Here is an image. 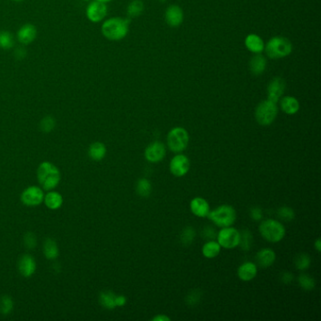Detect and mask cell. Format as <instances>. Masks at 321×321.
Listing matches in <instances>:
<instances>
[{
  "mask_svg": "<svg viewBox=\"0 0 321 321\" xmlns=\"http://www.w3.org/2000/svg\"><path fill=\"white\" fill-rule=\"evenodd\" d=\"M129 19L112 17L107 19L101 27L103 36L106 39L117 42L128 36L129 31Z\"/></svg>",
  "mask_w": 321,
  "mask_h": 321,
  "instance_id": "obj_1",
  "label": "cell"
},
{
  "mask_svg": "<svg viewBox=\"0 0 321 321\" xmlns=\"http://www.w3.org/2000/svg\"><path fill=\"white\" fill-rule=\"evenodd\" d=\"M38 181L46 191H52L61 182V172L51 162H43L37 171Z\"/></svg>",
  "mask_w": 321,
  "mask_h": 321,
  "instance_id": "obj_2",
  "label": "cell"
},
{
  "mask_svg": "<svg viewBox=\"0 0 321 321\" xmlns=\"http://www.w3.org/2000/svg\"><path fill=\"white\" fill-rule=\"evenodd\" d=\"M264 50L269 59L278 60L290 55L293 50V46L287 38L276 36L266 43Z\"/></svg>",
  "mask_w": 321,
  "mask_h": 321,
  "instance_id": "obj_3",
  "label": "cell"
},
{
  "mask_svg": "<svg viewBox=\"0 0 321 321\" xmlns=\"http://www.w3.org/2000/svg\"><path fill=\"white\" fill-rule=\"evenodd\" d=\"M259 232L266 241L276 243L285 238V228L278 220L268 219L262 221L259 225Z\"/></svg>",
  "mask_w": 321,
  "mask_h": 321,
  "instance_id": "obj_4",
  "label": "cell"
},
{
  "mask_svg": "<svg viewBox=\"0 0 321 321\" xmlns=\"http://www.w3.org/2000/svg\"><path fill=\"white\" fill-rule=\"evenodd\" d=\"M208 219L212 220L219 227L232 226L237 220V212L235 208L228 204L220 205L213 211H209L207 215Z\"/></svg>",
  "mask_w": 321,
  "mask_h": 321,
  "instance_id": "obj_5",
  "label": "cell"
},
{
  "mask_svg": "<svg viewBox=\"0 0 321 321\" xmlns=\"http://www.w3.org/2000/svg\"><path fill=\"white\" fill-rule=\"evenodd\" d=\"M278 114L277 104L266 99L258 104L256 110V119L257 123L263 127L271 125Z\"/></svg>",
  "mask_w": 321,
  "mask_h": 321,
  "instance_id": "obj_6",
  "label": "cell"
},
{
  "mask_svg": "<svg viewBox=\"0 0 321 321\" xmlns=\"http://www.w3.org/2000/svg\"><path fill=\"white\" fill-rule=\"evenodd\" d=\"M190 141V136L183 128L172 129L167 137V143L170 150L174 153H181L187 149Z\"/></svg>",
  "mask_w": 321,
  "mask_h": 321,
  "instance_id": "obj_7",
  "label": "cell"
},
{
  "mask_svg": "<svg viewBox=\"0 0 321 321\" xmlns=\"http://www.w3.org/2000/svg\"><path fill=\"white\" fill-rule=\"evenodd\" d=\"M217 239L220 247L224 249L236 248L239 245L240 233L232 226L224 227L219 232Z\"/></svg>",
  "mask_w": 321,
  "mask_h": 321,
  "instance_id": "obj_8",
  "label": "cell"
},
{
  "mask_svg": "<svg viewBox=\"0 0 321 321\" xmlns=\"http://www.w3.org/2000/svg\"><path fill=\"white\" fill-rule=\"evenodd\" d=\"M108 14L107 3L97 0L91 1L86 8V16L92 23H99L106 18Z\"/></svg>",
  "mask_w": 321,
  "mask_h": 321,
  "instance_id": "obj_9",
  "label": "cell"
},
{
  "mask_svg": "<svg viewBox=\"0 0 321 321\" xmlns=\"http://www.w3.org/2000/svg\"><path fill=\"white\" fill-rule=\"evenodd\" d=\"M45 193L39 187H29L21 195V201L28 206H36L44 202Z\"/></svg>",
  "mask_w": 321,
  "mask_h": 321,
  "instance_id": "obj_10",
  "label": "cell"
},
{
  "mask_svg": "<svg viewBox=\"0 0 321 321\" xmlns=\"http://www.w3.org/2000/svg\"><path fill=\"white\" fill-rule=\"evenodd\" d=\"M191 168V161L189 157L179 154L175 156L170 164V170L171 173L176 177H182L184 175H187Z\"/></svg>",
  "mask_w": 321,
  "mask_h": 321,
  "instance_id": "obj_11",
  "label": "cell"
},
{
  "mask_svg": "<svg viewBox=\"0 0 321 321\" xmlns=\"http://www.w3.org/2000/svg\"><path fill=\"white\" fill-rule=\"evenodd\" d=\"M285 90V80L280 76L274 77L267 86V99L277 104L282 98Z\"/></svg>",
  "mask_w": 321,
  "mask_h": 321,
  "instance_id": "obj_12",
  "label": "cell"
},
{
  "mask_svg": "<svg viewBox=\"0 0 321 321\" xmlns=\"http://www.w3.org/2000/svg\"><path fill=\"white\" fill-rule=\"evenodd\" d=\"M38 31L37 28L31 23L24 24L16 33V38L22 46H28L36 40Z\"/></svg>",
  "mask_w": 321,
  "mask_h": 321,
  "instance_id": "obj_13",
  "label": "cell"
},
{
  "mask_svg": "<svg viewBox=\"0 0 321 321\" xmlns=\"http://www.w3.org/2000/svg\"><path fill=\"white\" fill-rule=\"evenodd\" d=\"M166 156L165 145L162 142L155 141L147 146L144 156L149 162L156 163L161 161Z\"/></svg>",
  "mask_w": 321,
  "mask_h": 321,
  "instance_id": "obj_14",
  "label": "cell"
},
{
  "mask_svg": "<svg viewBox=\"0 0 321 321\" xmlns=\"http://www.w3.org/2000/svg\"><path fill=\"white\" fill-rule=\"evenodd\" d=\"M165 20L167 24L172 27H179L184 21L183 9L177 5H171L166 9Z\"/></svg>",
  "mask_w": 321,
  "mask_h": 321,
  "instance_id": "obj_15",
  "label": "cell"
},
{
  "mask_svg": "<svg viewBox=\"0 0 321 321\" xmlns=\"http://www.w3.org/2000/svg\"><path fill=\"white\" fill-rule=\"evenodd\" d=\"M36 267V261L31 256L25 255L20 258L18 262V269L21 275L26 278L31 277L35 273Z\"/></svg>",
  "mask_w": 321,
  "mask_h": 321,
  "instance_id": "obj_16",
  "label": "cell"
},
{
  "mask_svg": "<svg viewBox=\"0 0 321 321\" xmlns=\"http://www.w3.org/2000/svg\"><path fill=\"white\" fill-rule=\"evenodd\" d=\"M191 210L195 216L199 218L207 217L208 213L210 211L209 203L203 198L196 197L191 202Z\"/></svg>",
  "mask_w": 321,
  "mask_h": 321,
  "instance_id": "obj_17",
  "label": "cell"
},
{
  "mask_svg": "<svg viewBox=\"0 0 321 321\" xmlns=\"http://www.w3.org/2000/svg\"><path fill=\"white\" fill-rule=\"evenodd\" d=\"M257 274V266L253 262L243 263L241 266H239V270H238V275H239V279L244 282L252 281L253 279L256 278Z\"/></svg>",
  "mask_w": 321,
  "mask_h": 321,
  "instance_id": "obj_18",
  "label": "cell"
},
{
  "mask_svg": "<svg viewBox=\"0 0 321 321\" xmlns=\"http://www.w3.org/2000/svg\"><path fill=\"white\" fill-rule=\"evenodd\" d=\"M257 260L259 266L266 268L275 262V253L271 249H263L257 253Z\"/></svg>",
  "mask_w": 321,
  "mask_h": 321,
  "instance_id": "obj_19",
  "label": "cell"
},
{
  "mask_svg": "<svg viewBox=\"0 0 321 321\" xmlns=\"http://www.w3.org/2000/svg\"><path fill=\"white\" fill-rule=\"evenodd\" d=\"M266 68V60L261 53L252 57L250 61V70L253 74L259 75L265 72Z\"/></svg>",
  "mask_w": 321,
  "mask_h": 321,
  "instance_id": "obj_20",
  "label": "cell"
},
{
  "mask_svg": "<svg viewBox=\"0 0 321 321\" xmlns=\"http://www.w3.org/2000/svg\"><path fill=\"white\" fill-rule=\"evenodd\" d=\"M245 46L248 48L249 51H251L252 53H255V54L261 53L265 48V44H264L262 38L258 36L257 34H250L246 37Z\"/></svg>",
  "mask_w": 321,
  "mask_h": 321,
  "instance_id": "obj_21",
  "label": "cell"
},
{
  "mask_svg": "<svg viewBox=\"0 0 321 321\" xmlns=\"http://www.w3.org/2000/svg\"><path fill=\"white\" fill-rule=\"evenodd\" d=\"M281 109L286 114L294 115L300 110V103L293 96H285L281 98Z\"/></svg>",
  "mask_w": 321,
  "mask_h": 321,
  "instance_id": "obj_22",
  "label": "cell"
},
{
  "mask_svg": "<svg viewBox=\"0 0 321 321\" xmlns=\"http://www.w3.org/2000/svg\"><path fill=\"white\" fill-rule=\"evenodd\" d=\"M44 202L49 209L56 210V209H59L63 205L64 198L60 193H57V192H50L45 195Z\"/></svg>",
  "mask_w": 321,
  "mask_h": 321,
  "instance_id": "obj_23",
  "label": "cell"
},
{
  "mask_svg": "<svg viewBox=\"0 0 321 321\" xmlns=\"http://www.w3.org/2000/svg\"><path fill=\"white\" fill-rule=\"evenodd\" d=\"M89 156L94 161H100L107 155L106 145L102 142H94L89 148Z\"/></svg>",
  "mask_w": 321,
  "mask_h": 321,
  "instance_id": "obj_24",
  "label": "cell"
},
{
  "mask_svg": "<svg viewBox=\"0 0 321 321\" xmlns=\"http://www.w3.org/2000/svg\"><path fill=\"white\" fill-rule=\"evenodd\" d=\"M220 245L218 241L209 240L202 246V253L206 258H215L220 253Z\"/></svg>",
  "mask_w": 321,
  "mask_h": 321,
  "instance_id": "obj_25",
  "label": "cell"
},
{
  "mask_svg": "<svg viewBox=\"0 0 321 321\" xmlns=\"http://www.w3.org/2000/svg\"><path fill=\"white\" fill-rule=\"evenodd\" d=\"M44 255L49 260H55L60 255L59 247L55 240L47 239L44 243Z\"/></svg>",
  "mask_w": 321,
  "mask_h": 321,
  "instance_id": "obj_26",
  "label": "cell"
},
{
  "mask_svg": "<svg viewBox=\"0 0 321 321\" xmlns=\"http://www.w3.org/2000/svg\"><path fill=\"white\" fill-rule=\"evenodd\" d=\"M15 46V39L11 32L8 30H0V48L9 50Z\"/></svg>",
  "mask_w": 321,
  "mask_h": 321,
  "instance_id": "obj_27",
  "label": "cell"
},
{
  "mask_svg": "<svg viewBox=\"0 0 321 321\" xmlns=\"http://www.w3.org/2000/svg\"><path fill=\"white\" fill-rule=\"evenodd\" d=\"M144 10V4L141 0H133L128 6L127 13L130 18H137Z\"/></svg>",
  "mask_w": 321,
  "mask_h": 321,
  "instance_id": "obj_28",
  "label": "cell"
},
{
  "mask_svg": "<svg viewBox=\"0 0 321 321\" xmlns=\"http://www.w3.org/2000/svg\"><path fill=\"white\" fill-rule=\"evenodd\" d=\"M115 298H116V295L112 291H103L100 294L99 301L104 308L112 310L117 307L116 303H115Z\"/></svg>",
  "mask_w": 321,
  "mask_h": 321,
  "instance_id": "obj_29",
  "label": "cell"
},
{
  "mask_svg": "<svg viewBox=\"0 0 321 321\" xmlns=\"http://www.w3.org/2000/svg\"><path fill=\"white\" fill-rule=\"evenodd\" d=\"M136 191L139 196L148 197L152 193V185L146 178L139 179L136 186Z\"/></svg>",
  "mask_w": 321,
  "mask_h": 321,
  "instance_id": "obj_30",
  "label": "cell"
},
{
  "mask_svg": "<svg viewBox=\"0 0 321 321\" xmlns=\"http://www.w3.org/2000/svg\"><path fill=\"white\" fill-rule=\"evenodd\" d=\"M194 239H195V230L193 229V227L189 226V227H186L182 231L181 236H180V240L183 245L185 246L191 245Z\"/></svg>",
  "mask_w": 321,
  "mask_h": 321,
  "instance_id": "obj_31",
  "label": "cell"
},
{
  "mask_svg": "<svg viewBox=\"0 0 321 321\" xmlns=\"http://www.w3.org/2000/svg\"><path fill=\"white\" fill-rule=\"evenodd\" d=\"M13 309V301L9 296H3L0 299V313L3 315H9Z\"/></svg>",
  "mask_w": 321,
  "mask_h": 321,
  "instance_id": "obj_32",
  "label": "cell"
},
{
  "mask_svg": "<svg viewBox=\"0 0 321 321\" xmlns=\"http://www.w3.org/2000/svg\"><path fill=\"white\" fill-rule=\"evenodd\" d=\"M311 265V258L306 254H301L295 260V266L300 270H305Z\"/></svg>",
  "mask_w": 321,
  "mask_h": 321,
  "instance_id": "obj_33",
  "label": "cell"
},
{
  "mask_svg": "<svg viewBox=\"0 0 321 321\" xmlns=\"http://www.w3.org/2000/svg\"><path fill=\"white\" fill-rule=\"evenodd\" d=\"M299 284L304 290L311 291L316 286V282L312 277L307 274H302L299 277Z\"/></svg>",
  "mask_w": 321,
  "mask_h": 321,
  "instance_id": "obj_34",
  "label": "cell"
},
{
  "mask_svg": "<svg viewBox=\"0 0 321 321\" xmlns=\"http://www.w3.org/2000/svg\"><path fill=\"white\" fill-rule=\"evenodd\" d=\"M252 242H253L252 234L250 233V231H248V230H244L240 234V241H239L240 247L244 251H249L252 247Z\"/></svg>",
  "mask_w": 321,
  "mask_h": 321,
  "instance_id": "obj_35",
  "label": "cell"
},
{
  "mask_svg": "<svg viewBox=\"0 0 321 321\" xmlns=\"http://www.w3.org/2000/svg\"><path fill=\"white\" fill-rule=\"evenodd\" d=\"M56 120L52 116H46L44 117L40 123V128L45 133H50L53 129L55 128Z\"/></svg>",
  "mask_w": 321,
  "mask_h": 321,
  "instance_id": "obj_36",
  "label": "cell"
},
{
  "mask_svg": "<svg viewBox=\"0 0 321 321\" xmlns=\"http://www.w3.org/2000/svg\"><path fill=\"white\" fill-rule=\"evenodd\" d=\"M278 217L285 221H290L295 218V213L291 207L283 206L278 210Z\"/></svg>",
  "mask_w": 321,
  "mask_h": 321,
  "instance_id": "obj_37",
  "label": "cell"
},
{
  "mask_svg": "<svg viewBox=\"0 0 321 321\" xmlns=\"http://www.w3.org/2000/svg\"><path fill=\"white\" fill-rule=\"evenodd\" d=\"M202 297V293L200 290H193L191 293L188 295L186 302L190 306H195L197 303H199Z\"/></svg>",
  "mask_w": 321,
  "mask_h": 321,
  "instance_id": "obj_38",
  "label": "cell"
},
{
  "mask_svg": "<svg viewBox=\"0 0 321 321\" xmlns=\"http://www.w3.org/2000/svg\"><path fill=\"white\" fill-rule=\"evenodd\" d=\"M24 241H25V244H26V246H27L28 249H34L36 247V237H35V235H34V234H32V233H28V234L25 236Z\"/></svg>",
  "mask_w": 321,
  "mask_h": 321,
  "instance_id": "obj_39",
  "label": "cell"
},
{
  "mask_svg": "<svg viewBox=\"0 0 321 321\" xmlns=\"http://www.w3.org/2000/svg\"><path fill=\"white\" fill-rule=\"evenodd\" d=\"M202 236L205 239L213 240L217 237V234L215 232V229L212 228L211 226H205L202 230Z\"/></svg>",
  "mask_w": 321,
  "mask_h": 321,
  "instance_id": "obj_40",
  "label": "cell"
},
{
  "mask_svg": "<svg viewBox=\"0 0 321 321\" xmlns=\"http://www.w3.org/2000/svg\"><path fill=\"white\" fill-rule=\"evenodd\" d=\"M26 56H27V50H26V48L24 46H18V47L15 48V50H14V57L17 60H22Z\"/></svg>",
  "mask_w": 321,
  "mask_h": 321,
  "instance_id": "obj_41",
  "label": "cell"
},
{
  "mask_svg": "<svg viewBox=\"0 0 321 321\" xmlns=\"http://www.w3.org/2000/svg\"><path fill=\"white\" fill-rule=\"evenodd\" d=\"M251 217L252 219L255 220H260L263 217V212L261 210V208L259 207H255L251 210Z\"/></svg>",
  "mask_w": 321,
  "mask_h": 321,
  "instance_id": "obj_42",
  "label": "cell"
},
{
  "mask_svg": "<svg viewBox=\"0 0 321 321\" xmlns=\"http://www.w3.org/2000/svg\"><path fill=\"white\" fill-rule=\"evenodd\" d=\"M281 280H282V282L284 284L288 285L289 283H291L293 281V274L290 273V272H285L281 277Z\"/></svg>",
  "mask_w": 321,
  "mask_h": 321,
  "instance_id": "obj_43",
  "label": "cell"
},
{
  "mask_svg": "<svg viewBox=\"0 0 321 321\" xmlns=\"http://www.w3.org/2000/svg\"><path fill=\"white\" fill-rule=\"evenodd\" d=\"M115 303H116V306L122 307V306H124L127 303V298L125 296H123V295L116 296V298H115Z\"/></svg>",
  "mask_w": 321,
  "mask_h": 321,
  "instance_id": "obj_44",
  "label": "cell"
},
{
  "mask_svg": "<svg viewBox=\"0 0 321 321\" xmlns=\"http://www.w3.org/2000/svg\"><path fill=\"white\" fill-rule=\"evenodd\" d=\"M153 321H170L171 319L165 315H157L155 318H153Z\"/></svg>",
  "mask_w": 321,
  "mask_h": 321,
  "instance_id": "obj_45",
  "label": "cell"
},
{
  "mask_svg": "<svg viewBox=\"0 0 321 321\" xmlns=\"http://www.w3.org/2000/svg\"><path fill=\"white\" fill-rule=\"evenodd\" d=\"M321 239H318L317 240H316V242H315V248L317 249V251L318 252H321Z\"/></svg>",
  "mask_w": 321,
  "mask_h": 321,
  "instance_id": "obj_46",
  "label": "cell"
},
{
  "mask_svg": "<svg viewBox=\"0 0 321 321\" xmlns=\"http://www.w3.org/2000/svg\"><path fill=\"white\" fill-rule=\"evenodd\" d=\"M97 1H100V2H103V3H109V2L112 1V0H97Z\"/></svg>",
  "mask_w": 321,
  "mask_h": 321,
  "instance_id": "obj_47",
  "label": "cell"
},
{
  "mask_svg": "<svg viewBox=\"0 0 321 321\" xmlns=\"http://www.w3.org/2000/svg\"><path fill=\"white\" fill-rule=\"evenodd\" d=\"M12 1H14V2H17V3H20V2H23L24 0H12Z\"/></svg>",
  "mask_w": 321,
  "mask_h": 321,
  "instance_id": "obj_48",
  "label": "cell"
},
{
  "mask_svg": "<svg viewBox=\"0 0 321 321\" xmlns=\"http://www.w3.org/2000/svg\"><path fill=\"white\" fill-rule=\"evenodd\" d=\"M160 2H166V0H159Z\"/></svg>",
  "mask_w": 321,
  "mask_h": 321,
  "instance_id": "obj_49",
  "label": "cell"
}]
</instances>
